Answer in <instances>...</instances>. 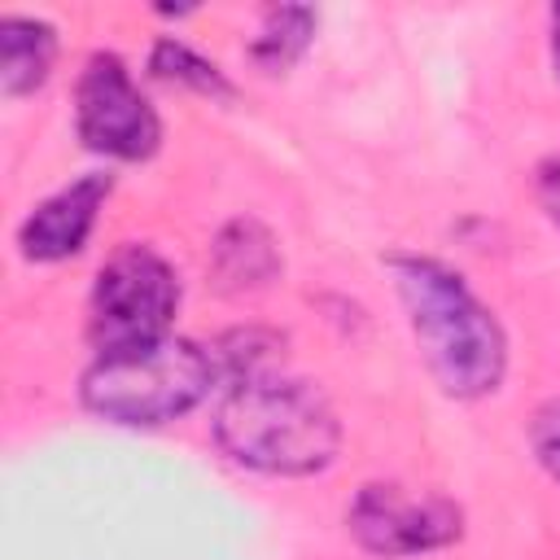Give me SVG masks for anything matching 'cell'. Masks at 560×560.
I'll return each mask as SVG.
<instances>
[{
    "label": "cell",
    "mask_w": 560,
    "mask_h": 560,
    "mask_svg": "<svg viewBox=\"0 0 560 560\" xmlns=\"http://www.w3.org/2000/svg\"><path fill=\"white\" fill-rule=\"evenodd\" d=\"M214 438L245 468L302 477L337 455L341 429L328 398L315 385L249 372L219 402Z\"/></svg>",
    "instance_id": "obj_1"
},
{
    "label": "cell",
    "mask_w": 560,
    "mask_h": 560,
    "mask_svg": "<svg viewBox=\"0 0 560 560\" xmlns=\"http://www.w3.org/2000/svg\"><path fill=\"white\" fill-rule=\"evenodd\" d=\"M394 280L429 372L455 398H481L503 381L508 341L468 284L433 258H394Z\"/></svg>",
    "instance_id": "obj_2"
},
{
    "label": "cell",
    "mask_w": 560,
    "mask_h": 560,
    "mask_svg": "<svg viewBox=\"0 0 560 560\" xmlns=\"http://www.w3.org/2000/svg\"><path fill=\"white\" fill-rule=\"evenodd\" d=\"M214 381V363L184 337L109 350L83 372V407L114 424H162L192 411Z\"/></svg>",
    "instance_id": "obj_3"
},
{
    "label": "cell",
    "mask_w": 560,
    "mask_h": 560,
    "mask_svg": "<svg viewBox=\"0 0 560 560\" xmlns=\"http://www.w3.org/2000/svg\"><path fill=\"white\" fill-rule=\"evenodd\" d=\"M179 306V280L175 271L144 245L118 249L92 289V319L88 332L101 354L131 350L166 337V324Z\"/></svg>",
    "instance_id": "obj_4"
},
{
    "label": "cell",
    "mask_w": 560,
    "mask_h": 560,
    "mask_svg": "<svg viewBox=\"0 0 560 560\" xmlns=\"http://www.w3.org/2000/svg\"><path fill=\"white\" fill-rule=\"evenodd\" d=\"M74 122L88 149L109 158H149L162 140V122L153 105L136 92L127 66L114 52H96L79 79L74 96Z\"/></svg>",
    "instance_id": "obj_5"
},
{
    "label": "cell",
    "mask_w": 560,
    "mask_h": 560,
    "mask_svg": "<svg viewBox=\"0 0 560 560\" xmlns=\"http://www.w3.org/2000/svg\"><path fill=\"white\" fill-rule=\"evenodd\" d=\"M350 529L376 556H416L459 538V508L446 499H411L398 486H363L350 508Z\"/></svg>",
    "instance_id": "obj_6"
},
{
    "label": "cell",
    "mask_w": 560,
    "mask_h": 560,
    "mask_svg": "<svg viewBox=\"0 0 560 560\" xmlns=\"http://www.w3.org/2000/svg\"><path fill=\"white\" fill-rule=\"evenodd\" d=\"M109 188H114L109 175H83V179H74L70 188L52 192V197L22 223V232H18L22 254L35 258V262H57V258L74 254V249L88 241V232H92V223H96V210H101V201L109 197Z\"/></svg>",
    "instance_id": "obj_7"
},
{
    "label": "cell",
    "mask_w": 560,
    "mask_h": 560,
    "mask_svg": "<svg viewBox=\"0 0 560 560\" xmlns=\"http://www.w3.org/2000/svg\"><path fill=\"white\" fill-rule=\"evenodd\" d=\"M57 57V35L35 18H0V83L4 96L35 92Z\"/></svg>",
    "instance_id": "obj_8"
},
{
    "label": "cell",
    "mask_w": 560,
    "mask_h": 560,
    "mask_svg": "<svg viewBox=\"0 0 560 560\" xmlns=\"http://www.w3.org/2000/svg\"><path fill=\"white\" fill-rule=\"evenodd\" d=\"M214 267L232 284H262L276 271L271 236L258 223H232L214 245Z\"/></svg>",
    "instance_id": "obj_9"
},
{
    "label": "cell",
    "mask_w": 560,
    "mask_h": 560,
    "mask_svg": "<svg viewBox=\"0 0 560 560\" xmlns=\"http://www.w3.org/2000/svg\"><path fill=\"white\" fill-rule=\"evenodd\" d=\"M311 31H315V13L302 9V4H284V9H271L267 22H262V35L254 39V61H262L267 70H284L306 44H311Z\"/></svg>",
    "instance_id": "obj_10"
},
{
    "label": "cell",
    "mask_w": 560,
    "mask_h": 560,
    "mask_svg": "<svg viewBox=\"0 0 560 560\" xmlns=\"http://www.w3.org/2000/svg\"><path fill=\"white\" fill-rule=\"evenodd\" d=\"M149 70H153L158 79L197 88V92H206V96H228V92H232L228 79L219 74V66H210L206 57H197L192 48H184V44H175V39H162V44L153 48Z\"/></svg>",
    "instance_id": "obj_11"
},
{
    "label": "cell",
    "mask_w": 560,
    "mask_h": 560,
    "mask_svg": "<svg viewBox=\"0 0 560 560\" xmlns=\"http://www.w3.org/2000/svg\"><path fill=\"white\" fill-rule=\"evenodd\" d=\"M529 442H534V455L542 459V468L560 481V402L538 407V416L529 424Z\"/></svg>",
    "instance_id": "obj_12"
},
{
    "label": "cell",
    "mask_w": 560,
    "mask_h": 560,
    "mask_svg": "<svg viewBox=\"0 0 560 560\" xmlns=\"http://www.w3.org/2000/svg\"><path fill=\"white\" fill-rule=\"evenodd\" d=\"M538 197H542L547 214L560 223V158H551V162L538 171Z\"/></svg>",
    "instance_id": "obj_13"
},
{
    "label": "cell",
    "mask_w": 560,
    "mask_h": 560,
    "mask_svg": "<svg viewBox=\"0 0 560 560\" xmlns=\"http://www.w3.org/2000/svg\"><path fill=\"white\" fill-rule=\"evenodd\" d=\"M551 52H556V74H560V4L551 9Z\"/></svg>",
    "instance_id": "obj_14"
}]
</instances>
